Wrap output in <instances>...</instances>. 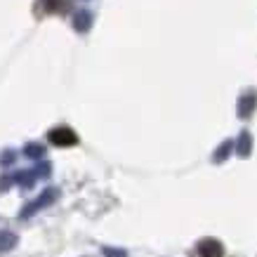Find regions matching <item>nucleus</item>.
<instances>
[{
    "label": "nucleus",
    "mask_w": 257,
    "mask_h": 257,
    "mask_svg": "<svg viewBox=\"0 0 257 257\" xmlns=\"http://www.w3.org/2000/svg\"><path fill=\"white\" fill-rule=\"evenodd\" d=\"M47 140L52 142L55 147H76L78 144V135L73 133L66 125H59V127H52L47 133Z\"/></svg>",
    "instance_id": "nucleus-1"
},
{
    "label": "nucleus",
    "mask_w": 257,
    "mask_h": 257,
    "mask_svg": "<svg viewBox=\"0 0 257 257\" xmlns=\"http://www.w3.org/2000/svg\"><path fill=\"white\" fill-rule=\"evenodd\" d=\"M57 194H59L57 189H45V191L40 194V198H36L33 203H29V205L24 208V210H22V217H31L33 212H38L40 208H47V205H52V203L57 201Z\"/></svg>",
    "instance_id": "nucleus-2"
},
{
    "label": "nucleus",
    "mask_w": 257,
    "mask_h": 257,
    "mask_svg": "<svg viewBox=\"0 0 257 257\" xmlns=\"http://www.w3.org/2000/svg\"><path fill=\"white\" fill-rule=\"evenodd\" d=\"M196 250L201 257H224V245L217 238H203V241H198Z\"/></svg>",
    "instance_id": "nucleus-3"
},
{
    "label": "nucleus",
    "mask_w": 257,
    "mask_h": 257,
    "mask_svg": "<svg viewBox=\"0 0 257 257\" xmlns=\"http://www.w3.org/2000/svg\"><path fill=\"white\" fill-rule=\"evenodd\" d=\"M90 26H92V12L78 10V12L73 15V29H76L78 33H87L90 31Z\"/></svg>",
    "instance_id": "nucleus-4"
},
{
    "label": "nucleus",
    "mask_w": 257,
    "mask_h": 257,
    "mask_svg": "<svg viewBox=\"0 0 257 257\" xmlns=\"http://www.w3.org/2000/svg\"><path fill=\"white\" fill-rule=\"evenodd\" d=\"M255 104H257V94L255 92L243 94V99L238 101V116H241V118H248L250 113H252V109H255Z\"/></svg>",
    "instance_id": "nucleus-5"
},
{
    "label": "nucleus",
    "mask_w": 257,
    "mask_h": 257,
    "mask_svg": "<svg viewBox=\"0 0 257 257\" xmlns=\"http://www.w3.org/2000/svg\"><path fill=\"white\" fill-rule=\"evenodd\" d=\"M36 172L33 170H22V172H17L15 175V182L19 184V187H24V189H31L33 184H36Z\"/></svg>",
    "instance_id": "nucleus-6"
},
{
    "label": "nucleus",
    "mask_w": 257,
    "mask_h": 257,
    "mask_svg": "<svg viewBox=\"0 0 257 257\" xmlns=\"http://www.w3.org/2000/svg\"><path fill=\"white\" fill-rule=\"evenodd\" d=\"M17 243H19L17 234H12V231H0V252H10L12 248H17Z\"/></svg>",
    "instance_id": "nucleus-7"
},
{
    "label": "nucleus",
    "mask_w": 257,
    "mask_h": 257,
    "mask_svg": "<svg viewBox=\"0 0 257 257\" xmlns=\"http://www.w3.org/2000/svg\"><path fill=\"white\" fill-rule=\"evenodd\" d=\"M24 156L33 158V161H40V158L45 156V147L38 144V142H31V144H26V147H24Z\"/></svg>",
    "instance_id": "nucleus-8"
},
{
    "label": "nucleus",
    "mask_w": 257,
    "mask_h": 257,
    "mask_svg": "<svg viewBox=\"0 0 257 257\" xmlns=\"http://www.w3.org/2000/svg\"><path fill=\"white\" fill-rule=\"evenodd\" d=\"M45 3V10L47 12H62V10H66V0H43Z\"/></svg>",
    "instance_id": "nucleus-9"
},
{
    "label": "nucleus",
    "mask_w": 257,
    "mask_h": 257,
    "mask_svg": "<svg viewBox=\"0 0 257 257\" xmlns=\"http://www.w3.org/2000/svg\"><path fill=\"white\" fill-rule=\"evenodd\" d=\"M50 170H52V165L50 163H45V161H43V163L38 165V168H36V177H40V179H45V177H50Z\"/></svg>",
    "instance_id": "nucleus-10"
},
{
    "label": "nucleus",
    "mask_w": 257,
    "mask_h": 257,
    "mask_svg": "<svg viewBox=\"0 0 257 257\" xmlns=\"http://www.w3.org/2000/svg\"><path fill=\"white\" fill-rule=\"evenodd\" d=\"M248 151H250V137H248V133H243L241 144H238V154H241V156H248Z\"/></svg>",
    "instance_id": "nucleus-11"
},
{
    "label": "nucleus",
    "mask_w": 257,
    "mask_h": 257,
    "mask_svg": "<svg viewBox=\"0 0 257 257\" xmlns=\"http://www.w3.org/2000/svg\"><path fill=\"white\" fill-rule=\"evenodd\" d=\"M15 158H17L15 151H5V154L0 156V163H3V165H10V163H15Z\"/></svg>",
    "instance_id": "nucleus-12"
},
{
    "label": "nucleus",
    "mask_w": 257,
    "mask_h": 257,
    "mask_svg": "<svg viewBox=\"0 0 257 257\" xmlns=\"http://www.w3.org/2000/svg\"><path fill=\"white\" fill-rule=\"evenodd\" d=\"M231 149V144L229 142H224L222 147H219V151H217V156H215V161H224V156H226V151Z\"/></svg>",
    "instance_id": "nucleus-13"
},
{
    "label": "nucleus",
    "mask_w": 257,
    "mask_h": 257,
    "mask_svg": "<svg viewBox=\"0 0 257 257\" xmlns=\"http://www.w3.org/2000/svg\"><path fill=\"white\" fill-rule=\"evenodd\" d=\"M10 187H12V177H10V175H5V177L0 179V191H8Z\"/></svg>",
    "instance_id": "nucleus-14"
},
{
    "label": "nucleus",
    "mask_w": 257,
    "mask_h": 257,
    "mask_svg": "<svg viewBox=\"0 0 257 257\" xmlns=\"http://www.w3.org/2000/svg\"><path fill=\"white\" fill-rule=\"evenodd\" d=\"M104 255H106V257H125V252H123V250H111V248H106V250H104Z\"/></svg>",
    "instance_id": "nucleus-15"
}]
</instances>
